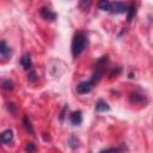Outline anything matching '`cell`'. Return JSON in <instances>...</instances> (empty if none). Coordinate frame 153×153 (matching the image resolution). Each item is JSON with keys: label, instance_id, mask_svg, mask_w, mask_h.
<instances>
[{"label": "cell", "instance_id": "6da1fadb", "mask_svg": "<svg viewBox=\"0 0 153 153\" xmlns=\"http://www.w3.org/2000/svg\"><path fill=\"white\" fill-rule=\"evenodd\" d=\"M86 44H87V37L82 32L75 33L74 37H73V41H72V54H73V56L74 57L79 56L84 51Z\"/></svg>", "mask_w": 153, "mask_h": 153}, {"label": "cell", "instance_id": "7a4b0ae2", "mask_svg": "<svg viewBox=\"0 0 153 153\" xmlns=\"http://www.w3.org/2000/svg\"><path fill=\"white\" fill-rule=\"evenodd\" d=\"M127 10H128V7H127L123 2H121V1H115V2H112V4H111V7H110V11H111L114 14L124 13V12H127Z\"/></svg>", "mask_w": 153, "mask_h": 153}, {"label": "cell", "instance_id": "3957f363", "mask_svg": "<svg viewBox=\"0 0 153 153\" xmlns=\"http://www.w3.org/2000/svg\"><path fill=\"white\" fill-rule=\"evenodd\" d=\"M92 87H93V84H92L90 80H88V81H81V82L78 84L76 91H78V93H80V94H85V93H88V92L92 90Z\"/></svg>", "mask_w": 153, "mask_h": 153}, {"label": "cell", "instance_id": "277c9868", "mask_svg": "<svg viewBox=\"0 0 153 153\" xmlns=\"http://www.w3.org/2000/svg\"><path fill=\"white\" fill-rule=\"evenodd\" d=\"M69 121L73 126H79L81 122H82V115H81V111H74L69 115Z\"/></svg>", "mask_w": 153, "mask_h": 153}, {"label": "cell", "instance_id": "5b68a950", "mask_svg": "<svg viewBox=\"0 0 153 153\" xmlns=\"http://www.w3.org/2000/svg\"><path fill=\"white\" fill-rule=\"evenodd\" d=\"M13 140V133L12 130H5L0 134V142L1 143H7Z\"/></svg>", "mask_w": 153, "mask_h": 153}, {"label": "cell", "instance_id": "8992f818", "mask_svg": "<svg viewBox=\"0 0 153 153\" xmlns=\"http://www.w3.org/2000/svg\"><path fill=\"white\" fill-rule=\"evenodd\" d=\"M11 54V48L8 47V44L5 41L0 42V56L1 57H8Z\"/></svg>", "mask_w": 153, "mask_h": 153}, {"label": "cell", "instance_id": "52a82bcc", "mask_svg": "<svg viewBox=\"0 0 153 153\" xmlns=\"http://www.w3.org/2000/svg\"><path fill=\"white\" fill-rule=\"evenodd\" d=\"M110 110V106L106 102L99 99L97 103H96V111L97 112H104V111H109Z\"/></svg>", "mask_w": 153, "mask_h": 153}, {"label": "cell", "instance_id": "ba28073f", "mask_svg": "<svg viewBox=\"0 0 153 153\" xmlns=\"http://www.w3.org/2000/svg\"><path fill=\"white\" fill-rule=\"evenodd\" d=\"M41 16H42L44 19H47V20H54V19L56 18V14H55L54 12H51L49 8H45V7H43V8L41 10Z\"/></svg>", "mask_w": 153, "mask_h": 153}, {"label": "cell", "instance_id": "9c48e42d", "mask_svg": "<svg viewBox=\"0 0 153 153\" xmlns=\"http://www.w3.org/2000/svg\"><path fill=\"white\" fill-rule=\"evenodd\" d=\"M20 63H22V66L24 67V69H31V57H30V55L29 54H26V55H24L23 57H22V60H20Z\"/></svg>", "mask_w": 153, "mask_h": 153}, {"label": "cell", "instance_id": "30bf717a", "mask_svg": "<svg viewBox=\"0 0 153 153\" xmlns=\"http://www.w3.org/2000/svg\"><path fill=\"white\" fill-rule=\"evenodd\" d=\"M23 126H24V128H25V130L27 131V133H30L31 135H33V129H32V126H31V122L29 121V118L25 116L24 117V120H23Z\"/></svg>", "mask_w": 153, "mask_h": 153}, {"label": "cell", "instance_id": "8fae6325", "mask_svg": "<svg viewBox=\"0 0 153 153\" xmlns=\"http://www.w3.org/2000/svg\"><path fill=\"white\" fill-rule=\"evenodd\" d=\"M98 7H99L102 11H110L111 2H110V1H108V0H102V1L98 4Z\"/></svg>", "mask_w": 153, "mask_h": 153}, {"label": "cell", "instance_id": "7c38bea8", "mask_svg": "<svg viewBox=\"0 0 153 153\" xmlns=\"http://www.w3.org/2000/svg\"><path fill=\"white\" fill-rule=\"evenodd\" d=\"M127 12H128L127 19H128V22H131V20H133V18H134V16H135V13H136L135 6H134V5H131V6H130V7L127 10Z\"/></svg>", "mask_w": 153, "mask_h": 153}, {"label": "cell", "instance_id": "4fadbf2b", "mask_svg": "<svg viewBox=\"0 0 153 153\" xmlns=\"http://www.w3.org/2000/svg\"><path fill=\"white\" fill-rule=\"evenodd\" d=\"M1 86H2L5 90H12V88H13V86H14V84H13V81H12V80L6 79V80H4V81H2Z\"/></svg>", "mask_w": 153, "mask_h": 153}, {"label": "cell", "instance_id": "5bb4252c", "mask_svg": "<svg viewBox=\"0 0 153 153\" xmlns=\"http://www.w3.org/2000/svg\"><path fill=\"white\" fill-rule=\"evenodd\" d=\"M37 75H36V73H35V71H30L29 72V74H27V79L30 80V81H35L37 78H36Z\"/></svg>", "mask_w": 153, "mask_h": 153}, {"label": "cell", "instance_id": "9a60e30c", "mask_svg": "<svg viewBox=\"0 0 153 153\" xmlns=\"http://www.w3.org/2000/svg\"><path fill=\"white\" fill-rule=\"evenodd\" d=\"M25 151H26V152H29V153L33 152V151H35V145H33V143H31V142L26 143V146H25Z\"/></svg>", "mask_w": 153, "mask_h": 153}, {"label": "cell", "instance_id": "2e32d148", "mask_svg": "<svg viewBox=\"0 0 153 153\" xmlns=\"http://www.w3.org/2000/svg\"><path fill=\"white\" fill-rule=\"evenodd\" d=\"M116 152H117V149H115V148H108V149L100 151L99 153H116Z\"/></svg>", "mask_w": 153, "mask_h": 153}, {"label": "cell", "instance_id": "e0dca14e", "mask_svg": "<svg viewBox=\"0 0 153 153\" xmlns=\"http://www.w3.org/2000/svg\"><path fill=\"white\" fill-rule=\"evenodd\" d=\"M120 72H121V68H120V67H117V68H116V71H115V69H114V71H112V72H111V73H110V76H111V78H112V76H114V75H117V74H118V73H120Z\"/></svg>", "mask_w": 153, "mask_h": 153}, {"label": "cell", "instance_id": "ac0fdd59", "mask_svg": "<svg viewBox=\"0 0 153 153\" xmlns=\"http://www.w3.org/2000/svg\"><path fill=\"white\" fill-rule=\"evenodd\" d=\"M90 5H91V1H81V2H80V6L87 7V6H90Z\"/></svg>", "mask_w": 153, "mask_h": 153}]
</instances>
